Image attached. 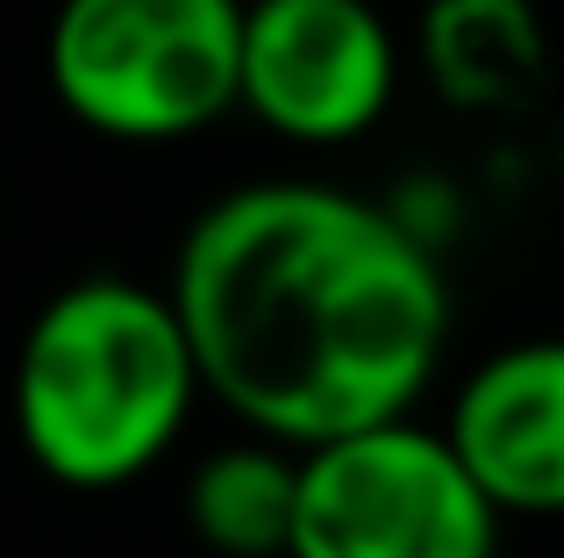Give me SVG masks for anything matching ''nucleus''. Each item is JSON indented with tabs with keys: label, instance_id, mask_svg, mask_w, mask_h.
<instances>
[{
	"label": "nucleus",
	"instance_id": "1",
	"mask_svg": "<svg viewBox=\"0 0 564 558\" xmlns=\"http://www.w3.org/2000/svg\"><path fill=\"white\" fill-rule=\"evenodd\" d=\"M165 293L200 387L286 451L408 422L451 336L436 251L386 201L315 180H258L200 208Z\"/></svg>",
	"mask_w": 564,
	"mask_h": 558
},
{
	"label": "nucleus",
	"instance_id": "7",
	"mask_svg": "<svg viewBox=\"0 0 564 558\" xmlns=\"http://www.w3.org/2000/svg\"><path fill=\"white\" fill-rule=\"evenodd\" d=\"M422 65L451 108H514L543 79V22L529 0H429Z\"/></svg>",
	"mask_w": 564,
	"mask_h": 558
},
{
	"label": "nucleus",
	"instance_id": "5",
	"mask_svg": "<svg viewBox=\"0 0 564 558\" xmlns=\"http://www.w3.org/2000/svg\"><path fill=\"white\" fill-rule=\"evenodd\" d=\"M400 94V43L372 0H243L250 108L286 143H358Z\"/></svg>",
	"mask_w": 564,
	"mask_h": 558
},
{
	"label": "nucleus",
	"instance_id": "2",
	"mask_svg": "<svg viewBox=\"0 0 564 558\" xmlns=\"http://www.w3.org/2000/svg\"><path fill=\"white\" fill-rule=\"evenodd\" d=\"M200 394L172 293L137 279H72L22 336L14 430L57 487L108 494L180 444Z\"/></svg>",
	"mask_w": 564,
	"mask_h": 558
},
{
	"label": "nucleus",
	"instance_id": "8",
	"mask_svg": "<svg viewBox=\"0 0 564 558\" xmlns=\"http://www.w3.org/2000/svg\"><path fill=\"white\" fill-rule=\"evenodd\" d=\"M293 508H301V451L264 437L207 451L186 480V523L221 558H286Z\"/></svg>",
	"mask_w": 564,
	"mask_h": 558
},
{
	"label": "nucleus",
	"instance_id": "6",
	"mask_svg": "<svg viewBox=\"0 0 564 558\" xmlns=\"http://www.w3.org/2000/svg\"><path fill=\"white\" fill-rule=\"evenodd\" d=\"M443 437L500 516H564V336H529L471 365Z\"/></svg>",
	"mask_w": 564,
	"mask_h": 558
},
{
	"label": "nucleus",
	"instance_id": "4",
	"mask_svg": "<svg viewBox=\"0 0 564 558\" xmlns=\"http://www.w3.org/2000/svg\"><path fill=\"white\" fill-rule=\"evenodd\" d=\"M500 523L451 437L408 416L301 451L286 558H500Z\"/></svg>",
	"mask_w": 564,
	"mask_h": 558
},
{
	"label": "nucleus",
	"instance_id": "3",
	"mask_svg": "<svg viewBox=\"0 0 564 558\" xmlns=\"http://www.w3.org/2000/svg\"><path fill=\"white\" fill-rule=\"evenodd\" d=\"M51 94L115 143H180L236 108L243 0H57Z\"/></svg>",
	"mask_w": 564,
	"mask_h": 558
}]
</instances>
